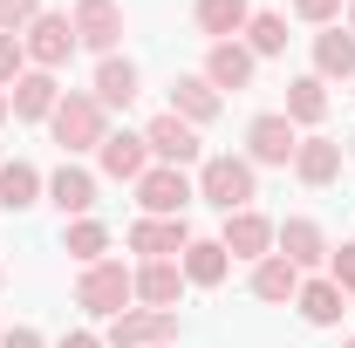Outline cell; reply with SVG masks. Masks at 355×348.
I'll return each instance as SVG.
<instances>
[{"mask_svg":"<svg viewBox=\"0 0 355 348\" xmlns=\"http://www.w3.org/2000/svg\"><path fill=\"white\" fill-rule=\"evenodd\" d=\"M48 130H55V143H62L69 157H83V150H103V137H110V110H103L89 89H62Z\"/></svg>","mask_w":355,"mask_h":348,"instance_id":"6da1fadb","label":"cell"},{"mask_svg":"<svg viewBox=\"0 0 355 348\" xmlns=\"http://www.w3.org/2000/svg\"><path fill=\"white\" fill-rule=\"evenodd\" d=\"M130 301H137V266H123V260L83 266V280H76V307H83V314L116 321V314H130Z\"/></svg>","mask_w":355,"mask_h":348,"instance_id":"7a4b0ae2","label":"cell"},{"mask_svg":"<svg viewBox=\"0 0 355 348\" xmlns=\"http://www.w3.org/2000/svg\"><path fill=\"white\" fill-rule=\"evenodd\" d=\"M198 198H205V205H219V212H246V205L260 198V177H253L246 157L219 150V157H205V164H198Z\"/></svg>","mask_w":355,"mask_h":348,"instance_id":"3957f363","label":"cell"},{"mask_svg":"<svg viewBox=\"0 0 355 348\" xmlns=\"http://www.w3.org/2000/svg\"><path fill=\"white\" fill-rule=\"evenodd\" d=\"M191 198H198V184L178 171V164H150V171L137 177V205H144V218H184Z\"/></svg>","mask_w":355,"mask_h":348,"instance_id":"277c9868","label":"cell"},{"mask_svg":"<svg viewBox=\"0 0 355 348\" xmlns=\"http://www.w3.org/2000/svg\"><path fill=\"white\" fill-rule=\"evenodd\" d=\"M110 348H171L178 342V314L171 307H130V314H116L110 321Z\"/></svg>","mask_w":355,"mask_h":348,"instance_id":"5b68a950","label":"cell"},{"mask_svg":"<svg viewBox=\"0 0 355 348\" xmlns=\"http://www.w3.org/2000/svg\"><path fill=\"white\" fill-rule=\"evenodd\" d=\"M21 48H28V69H62L69 55H76V28H69V14H35L28 21V35H21Z\"/></svg>","mask_w":355,"mask_h":348,"instance_id":"8992f818","label":"cell"},{"mask_svg":"<svg viewBox=\"0 0 355 348\" xmlns=\"http://www.w3.org/2000/svg\"><path fill=\"white\" fill-rule=\"evenodd\" d=\"M69 28H76V48L116 55V42H123V7H116V0H76Z\"/></svg>","mask_w":355,"mask_h":348,"instance_id":"52a82bcc","label":"cell"},{"mask_svg":"<svg viewBox=\"0 0 355 348\" xmlns=\"http://www.w3.org/2000/svg\"><path fill=\"white\" fill-rule=\"evenodd\" d=\"M294 150H301V130L280 110H266V116L246 123V164H294Z\"/></svg>","mask_w":355,"mask_h":348,"instance_id":"ba28073f","label":"cell"},{"mask_svg":"<svg viewBox=\"0 0 355 348\" xmlns=\"http://www.w3.org/2000/svg\"><path fill=\"white\" fill-rule=\"evenodd\" d=\"M144 143H150V164H178V171L198 164V130H191L184 116H171V110L144 123Z\"/></svg>","mask_w":355,"mask_h":348,"instance_id":"9c48e42d","label":"cell"},{"mask_svg":"<svg viewBox=\"0 0 355 348\" xmlns=\"http://www.w3.org/2000/svg\"><path fill=\"white\" fill-rule=\"evenodd\" d=\"M273 253H280V260H294L301 273H308V266H321L335 246H328V232H321L314 218H280V225H273Z\"/></svg>","mask_w":355,"mask_h":348,"instance_id":"30bf717a","label":"cell"},{"mask_svg":"<svg viewBox=\"0 0 355 348\" xmlns=\"http://www.w3.org/2000/svg\"><path fill=\"white\" fill-rule=\"evenodd\" d=\"M219 246L232 253V260H266L273 253V218L266 212H225V232H219Z\"/></svg>","mask_w":355,"mask_h":348,"instance_id":"8fae6325","label":"cell"},{"mask_svg":"<svg viewBox=\"0 0 355 348\" xmlns=\"http://www.w3.org/2000/svg\"><path fill=\"white\" fill-rule=\"evenodd\" d=\"M96 164H103V177H116V184H137V177L150 171V143H144V130H116V137H103Z\"/></svg>","mask_w":355,"mask_h":348,"instance_id":"7c38bea8","label":"cell"},{"mask_svg":"<svg viewBox=\"0 0 355 348\" xmlns=\"http://www.w3.org/2000/svg\"><path fill=\"white\" fill-rule=\"evenodd\" d=\"M184 246H191L184 218H137L130 225V253H144V260H178Z\"/></svg>","mask_w":355,"mask_h":348,"instance_id":"4fadbf2b","label":"cell"},{"mask_svg":"<svg viewBox=\"0 0 355 348\" xmlns=\"http://www.w3.org/2000/svg\"><path fill=\"white\" fill-rule=\"evenodd\" d=\"M137 89H144V76H137L130 55H103V62H96V89H89V96H96L103 110H130Z\"/></svg>","mask_w":355,"mask_h":348,"instance_id":"5bb4252c","label":"cell"},{"mask_svg":"<svg viewBox=\"0 0 355 348\" xmlns=\"http://www.w3.org/2000/svg\"><path fill=\"white\" fill-rule=\"evenodd\" d=\"M55 103H62V89H55L48 69H28L21 82L7 89V110H14L21 123H48V116H55Z\"/></svg>","mask_w":355,"mask_h":348,"instance_id":"9a60e30c","label":"cell"},{"mask_svg":"<svg viewBox=\"0 0 355 348\" xmlns=\"http://www.w3.org/2000/svg\"><path fill=\"white\" fill-rule=\"evenodd\" d=\"M253 69H260V62H253V48H246V42H212V55H205L198 76L225 96V89H246V82H253Z\"/></svg>","mask_w":355,"mask_h":348,"instance_id":"2e32d148","label":"cell"},{"mask_svg":"<svg viewBox=\"0 0 355 348\" xmlns=\"http://www.w3.org/2000/svg\"><path fill=\"white\" fill-rule=\"evenodd\" d=\"M191 21H198V35H212V42H239L246 21H253V0H191Z\"/></svg>","mask_w":355,"mask_h":348,"instance_id":"e0dca14e","label":"cell"},{"mask_svg":"<svg viewBox=\"0 0 355 348\" xmlns=\"http://www.w3.org/2000/svg\"><path fill=\"white\" fill-rule=\"evenodd\" d=\"M314 76L321 82H355V35L349 28H321L314 35Z\"/></svg>","mask_w":355,"mask_h":348,"instance_id":"ac0fdd59","label":"cell"},{"mask_svg":"<svg viewBox=\"0 0 355 348\" xmlns=\"http://www.w3.org/2000/svg\"><path fill=\"white\" fill-rule=\"evenodd\" d=\"M294 177L314 184V191L335 184V177H342V143H335V137H301V150H294Z\"/></svg>","mask_w":355,"mask_h":348,"instance_id":"d6986e66","label":"cell"},{"mask_svg":"<svg viewBox=\"0 0 355 348\" xmlns=\"http://www.w3.org/2000/svg\"><path fill=\"white\" fill-rule=\"evenodd\" d=\"M48 205L62 218H89V205H96V177L83 171V164H62V171L48 177Z\"/></svg>","mask_w":355,"mask_h":348,"instance_id":"ffe728a7","label":"cell"},{"mask_svg":"<svg viewBox=\"0 0 355 348\" xmlns=\"http://www.w3.org/2000/svg\"><path fill=\"white\" fill-rule=\"evenodd\" d=\"M178 294H184V266L178 260H144L137 266V301L144 307H171L178 314Z\"/></svg>","mask_w":355,"mask_h":348,"instance_id":"44dd1931","label":"cell"},{"mask_svg":"<svg viewBox=\"0 0 355 348\" xmlns=\"http://www.w3.org/2000/svg\"><path fill=\"white\" fill-rule=\"evenodd\" d=\"M171 116H184L191 130L212 123L219 116V89L205 82V76H171Z\"/></svg>","mask_w":355,"mask_h":348,"instance_id":"7402d4cb","label":"cell"},{"mask_svg":"<svg viewBox=\"0 0 355 348\" xmlns=\"http://www.w3.org/2000/svg\"><path fill=\"white\" fill-rule=\"evenodd\" d=\"M178 266H184V287H219L225 266H232V253H225L219 239H191V246L178 253Z\"/></svg>","mask_w":355,"mask_h":348,"instance_id":"603a6c76","label":"cell"},{"mask_svg":"<svg viewBox=\"0 0 355 348\" xmlns=\"http://www.w3.org/2000/svg\"><path fill=\"white\" fill-rule=\"evenodd\" d=\"M301 294V266L280 260V253H266V260H253V301H294Z\"/></svg>","mask_w":355,"mask_h":348,"instance_id":"cb8c5ba5","label":"cell"},{"mask_svg":"<svg viewBox=\"0 0 355 348\" xmlns=\"http://www.w3.org/2000/svg\"><path fill=\"white\" fill-rule=\"evenodd\" d=\"M280 116H287L294 130H314V123L328 116V82H321V76H294V82H287V110H280Z\"/></svg>","mask_w":355,"mask_h":348,"instance_id":"d4e9b609","label":"cell"},{"mask_svg":"<svg viewBox=\"0 0 355 348\" xmlns=\"http://www.w3.org/2000/svg\"><path fill=\"white\" fill-rule=\"evenodd\" d=\"M294 307H301V321H308V328H335V321H342V307H349V294H342L335 280H301Z\"/></svg>","mask_w":355,"mask_h":348,"instance_id":"484cf974","label":"cell"},{"mask_svg":"<svg viewBox=\"0 0 355 348\" xmlns=\"http://www.w3.org/2000/svg\"><path fill=\"white\" fill-rule=\"evenodd\" d=\"M42 171H35V164H21V157H14V164H7V157H0V212H28V205H42Z\"/></svg>","mask_w":355,"mask_h":348,"instance_id":"4316f807","label":"cell"},{"mask_svg":"<svg viewBox=\"0 0 355 348\" xmlns=\"http://www.w3.org/2000/svg\"><path fill=\"white\" fill-rule=\"evenodd\" d=\"M62 246H69V260L96 266V260H110V225L103 218H69L62 225Z\"/></svg>","mask_w":355,"mask_h":348,"instance_id":"83f0119b","label":"cell"},{"mask_svg":"<svg viewBox=\"0 0 355 348\" xmlns=\"http://www.w3.org/2000/svg\"><path fill=\"white\" fill-rule=\"evenodd\" d=\"M246 48H253V62H260V55H280V48H287V14L253 7V21H246Z\"/></svg>","mask_w":355,"mask_h":348,"instance_id":"f1b7e54d","label":"cell"},{"mask_svg":"<svg viewBox=\"0 0 355 348\" xmlns=\"http://www.w3.org/2000/svg\"><path fill=\"white\" fill-rule=\"evenodd\" d=\"M28 76V48H21V35H0V89H14Z\"/></svg>","mask_w":355,"mask_h":348,"instance_id":"f546056e","label":"cell"},{"mask_svg":"<svg viewBox=\"0 0 355 348\" xmlns=\"http://www.w3.org/2000/svg\"><path fill=\"white\" fill-rule=\"evenodd\" d=\"M42 7L35 0H0V35H28V21H35Z\"/></svg>","mask_w":355,"mask_h":348,"instance_id":"4dcf8cb0","label":"cell"},{"mask_svg":"<svg viewBox=\"0 0 355 348\" xmlns=\"http://www.w3.org/2000/svg\"><path fill=\"white\" fill-rule=\"evenodd\" d=\"M328 280H335L342 294H355V239H349V246H335V253H328Z\"/></svg>","mask_w":355,"mask_h":348,"instance_id":"1f68e13d","label":"cell"},{"mask_svg":"<svg viewBox=\"0 0 355 348\" xmlns=\"http://www.w3.org/2000/svg\"><path fill=\"white\" fill-rule=\"evenodd\" d=\"M294 14H301L308 28H335V14H342V0H294Z\"/></svg>","mask_w":355,"mask_h":348,"instance_id":"d6a6232c","label":"cell"},{"mask_svg":"<svg viewBox=\"0 0 355 348\" xmlns=\"http://www.w3.org/2000/svg\"><path fill=\"white\" fill-rule=\"evenodd\" d=\"M0 348H48V342H42V328H7Z\"/></svg>","mask_w":355,"mask_h":348,"instance_id":"836d02e7","label":"cell"},{"mask_svg":"<svg viewBox=\"0 0 355 348\" xmlns=\"http://www.w3.org/2000/svg\"><path fill=\"white\" fill-rule=\"evenodd\" d=\"M55 348H110V342H103V335H89V328H76V335H62Z\"/></svg>","mask_w":355,"mask_h":348,"instance_id":"e575fe53","label":"cell"},{"mask_svg":"<svg viewBox=\"0 0 355 348\" xmlns=\"http://www.w3.org/2000/svg\"><path fill=\"white\" fill-rule=\"evenodd\" d=\"M7 116H14V110H7V89H0V123H7Z\"/></svg>","mask_w":355,"mask_h":348,"instance_id":"d590c367","label":"cell"},{"mask_svg":"<svg viewBox=\"0 0 355 348\" xmlns=\"http://www.w3.org/2000/svg\"><path fill=\"white\" fill-rule=\"evenodd\" d=\"M349 35H355V0H349Z\"/></svg>","mask_w":355,"mask_h":348,"instance_id":"8d00e7d4","label":"cell"},{"mask_svg":"<svg viewBox=\"0 0 355 348\" xmlns=\"http://www.w3.org/2000/svg\"><path fill=\"white\" fill-rule=\"evenodd\" d=\"M349 157H355V137H349Z\"/></svg>","mask_w":355,"mask_h":348,"instance_id":"74e56055","label":"cell"},{"mask_svg":"<svg viewBox=\"0 0 355 348\" xmlns=\"http://www.w3.org/2000/svg\"><path fill=\"white\" fill-rule=\"evenodd\" d=\"M342 348H355V342H342Z\"/></svg>","mask_w":355,"mask_h":348,"instance_id":"f35d334b","label":"cell"},{"mask_svg":"<svg viewBox=\"0 0 355 348\" xmlns=\"http://www.w3.org/2000/svg\"><path fill=\"white\" fill-rule=\"evenodd\" d=\"M0 280H7V273H0Z\"/></svg>","mask_w":355,"mask_h":348,"instance_id":"ab89813d","label":"cell"}]
</instances>
